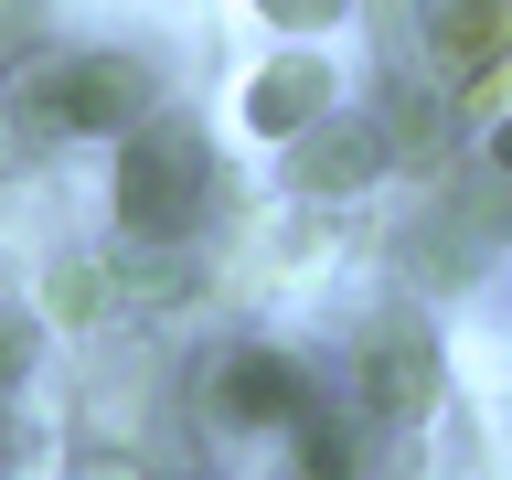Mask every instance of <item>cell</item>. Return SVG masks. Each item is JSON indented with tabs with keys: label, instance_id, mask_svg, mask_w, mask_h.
Returning <instances> with one entry per match:
<instances>
[{
	"label": "cell",
	"instance_id": "1",
	"mask_svg": "<svg viewBox=\"0 0 512 480\" xmlns=\"http://www.w3.org/2000/svg\"><path fill=\"white\" fill-rule=\"evenodd\" d=\"M203 214V128L192 118H139L118 150V224L139 246H171Z\"/></svg>",
	"mask_w": 512,
	"mask_h": 480
},
{
	"label": "cell",
	"instance_id": "2",
	"mask_svg": "<svg viewBox=\"0 0 512 480\" xmlns=\"http://www.w3.org/2000/svg\"><path fill=\"white\" fill-rule=\"evenodd\" d=\"M150 118V64L139 54H86L54 75V128H139Z\"/></svg>",
	"mask_w": 512,
	"mask_h": 480
},
{
	"label": "cell",
	"instance_id": "3",
	"mask_svg": "<svg viewBox=\"0 0 512 480\" xmlns=\"http://www.w3.org/2000/svg\"><path fill=\"white\" fill-rule=\"evenodd\" d=\"M374 171H384V139L363 118H310L299 139H288V182L320 192V203H331V192H363Z\"/></svg>",
	"mask_w": 512,
	"mask_h": 480
},
{
	"label": "cell",
	"instance_id": "4",
	"mask_svg": "<svg viewBox=\"0 0 512 480\" xmlns=\"http://www.w3.org/2000/svg\"><path fill=\"white\" fill-rule=\"evenodd\" d=\"M352 363H363V395H374L384 416H427V406H438V352L416 342V331H395V320H384V331H363V352H352Z\"/></svg>",
	"mask_w": 512,
	"mask_h": 480
},
{
	"label": "cell",
	"instance_id": "5",
	"mask_svg": "<svg viewBox=\"0 0 512 480\" xmlns=\"http://www.w3.org/2000/svg\"><path fill=\"white\" fill-rule=\"evenodd\" d=\"M224 416H246V427H299L310 416V384L288 352H235L224 363Z\"/></svg>",
	"mask_w": 512,
	"mask_h": 480
},
{
	"label": "cell",
	"instance_id": "6",
	"mask_svg": "<svg viewBox=\"0 0 512 480\" xmlns=\"http://www.w3.org/2000/svg\"><path fill=\"white\" fill-rule=\"evenodd\" d=\"M246 118H256V128H278V139H299L310 118H331V75H320L310 54H278V64L246 86Z\"/></svg>",
	"mask_w": 512,
	"mask_h": 480
},
{
	"label": "cell",
	"instance_id": "7",
	"mask_svg": "<svg viewBox=\"0 0 512 480\" xmlns=\"http://www.w3.org/2000/svg\"><path fill=\"white\" fill-rule=\"evenodd\" d=\"M299 470H310V480H352V427L299 416Z\"/></svg>",
	"mask_w": 512,
	"mask_h": 480
},
{
	"label": "cell",
	"instance_id": "8",
	"mask_svg": "<svg viewBox=\"0 0 512 480\" xmlns=\"http://www.w3.org/2000/svg\"><path fill=\"white\" fill-rule=\"evenodd\" d=\"M43 299H54V320H96V310H107V278H96L86 256H64V267H54V288H43Z\"/></svg>",
	"mask_w": 512,
	"mask_h": 480
},
{
	"label": "cell",
	"instance_id": "9",
	"mask_svg": "<svg viewBox=\"0 0 512 480\" xmlns=\"http://www.w3.org/2000/svg\"><path fill=\"white\" fill-rule=\"evenodd\" d=\"M448 43L459 54H491V43H512V11H448Z\"/></svg>",
	"mask_w": 512,
	"mask_h": 480
},
{
	"label": "cell",
	"instance_id": "10",
	"mask_svg": "<svg viewBox=\"0 0 512 480\" xmlns=\"http://www.w3.org/2000/svg\"><path fill=\"white\" fill-rule=\"evenodd\" d=\"M32 32H43V0H0V64H22Z\"/></svg>",
	"mask_w": 512,
	"mask_h": 480
},
{
	"label": "cell",
	"instance_id": "11",
	"mask_svg": "<svg viewBox=\"0 0 512 480\" xmlns=\"http://www.w3.org/2000/svg\"><path fill=\"white\" fill-rule=\"evenodd\" d=\"M267 22H288V32H320V22H342V0H256Z\"/></svg>",
	"mask_w": 512,
	"mask_h": 480
},
{
	"label": "cell",
	"instance_id": "12",
	"mask_svg": "<svg viewBox=\"0 0 512 480\" xmlns=\"http://www.w3.org/2000/svg\"><path fill=\"white\" fill-rule=\"evenodd\" d=\"M22 363H32V331H22V320H0V384H22Z\"/></svg>",
	"mask_w": 512,
	"mask_h": 480
},
{
	"label": "cell",
	"instance_id": "13",
	"mask_svg": "<svg viewBox=\"0 0 512 480\" xmlns=\"http://www.w3.org/2000/svg\"><path fill=\"white\" fill-rule=\"evenodd\" d=\"M75 480H139V470H118V459H96V470H75Z\"/></svg>",
	"mask_w": 512,
	"mask_h": 480
},
{
	"label": "cell",
	"instance_id": "14",
	"mask_svg": "<svg viewBox=\"0 0 512 480\" xmlns=\"http://www.w3.org/2000/svg\"><path fill=\"white\" fill-rule=\"evenodd\" d=\"M502 171H512V118H502Z\"/></svg>",
	"mask_w": 512,
	"mask_h": 480
}]
</instances>
